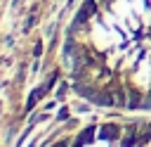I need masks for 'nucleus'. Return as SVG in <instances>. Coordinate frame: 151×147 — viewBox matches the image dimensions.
<instances>
[{
  "mask_svg": "<svg viewBox=\"0 0 151 147\" xmlns=\"http://www.w3.org/2000/svg\"><path fill=\"white\" fill-rule=\"evenodd\" d=\"M94 12H97V2H94V0H87V2L80 7V12H78V17H76V24H85V21H87V19H90Z\"/></svg>",
  "mask_w": 151,
  "mask_h": 147,
  "instance_id": "f257e3e1",
  "label": "nucleus"
},
{
  "mask_svg": "<svg viewBox=\"0 0 151 147\" xmlns=\"http://www.w3.org/2000/svg\"><path fill=\"white\" fill-rule=\"evenodd\" d=\"M54 147H66V142H59V145H54Z\"/></svg>",
  "mask_w": 151,
  "mask_h": 147,
  "instance_id": "20e7f679",
  "label": "nucleus"
},
{
  "mask_svg": "<svg viewBox=\"0 0 151 147\" xmlns=\"http://www.w3.org/2000/svg\"><path fill=\"white\" fill-rule=\"evenodd\" d=\"M101 138H118V128H116V126H113V128L106 126V128L101 130Z\"/></svg>",
  "mask_w": 151,
  "mask_h": 147,
  "instance_id": "7ed1b4c3",
  "label": "nucleus"
},
{
  "mask_svg": "<svg viewBox=\"0 0 151 147\" xmlns=\"http://www.w3.org/2000/svg\"><path fill=\"white\" fill-rule=\"evenodd\" d=\"M92 135H94V128H85V130L80 133V138L76 140V145H73V147H83V145H85V142H87Z\"/></svg>",
  "mask_w": 151,
  "mask_h": 147,
  "instance_id": "f03ea898",
  "label": "nucleus"
}]
</instances>
